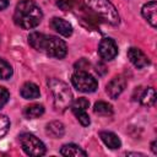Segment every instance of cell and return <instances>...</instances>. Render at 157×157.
<instances>
[{
  "instance_id": "ac0fdd59",
  "label": "cell",
  "mask_w": 157,
  "mask_h": 157,
  "mask_svg": "<svg viewBox=\"0 0 157 157\" xmlns=\"http://www.w3.org/2000/svg\"><path fill=\"white\" fill-rule=\"evenodd\" d=\"M140 102L142 105H147V107H151L155 104L156 102V91L153 87H147L142 94L140 96Z\"/></svg>"
},
{
  "instance_id": "2e32d148",
  "label": "cell",
  "mask_w": 157,
  "mask_h": 157,
  "mask_svg": "<svg viewBox=\"0 0 157 157\" xmlns=\"http://www.w3.org/2000/svg\"><path fill=\"white\" fill-rule=\"evenodd\" d=\"M60 153L63 156H87V152L83 151L80 146L75 144H66L60 148Z\"/></svg>"
},
{
  "instance_id": "5bb4252c",
  "label": "cell",
  "mask_w": 157,
  "mask_h": 157,
  "mask_svg": "<svg viewBox=\"0 0 157 157\" xmlns=\"http://www.w3.org/2000/svg\"><path fill=\"white\" fill-rule=\"evenodd\" d=\"M99 137L104 142V145L108 146L112 150L119 148L121 146V142H120L119 137L114 132H112V131H101L99 132Z\"/></svg>"
},
{
  "instance_id": "cb8c5ba5",
  "label": "cell",
  "mask_w": 157,
  "mask_h": 157,
  "mask_svg": "<svg viewBox=\"0 0 157 157\" xmlns=\"http://www.w3.org/2000/svg\"><path fill=\"white\" fill-rule=\"evenodd\" d=\"M9 6V0H0V10H5Z\"/></svg>"
},
{
  "instance_id": "d6986e66",
  "label": "cell",
  "mask_w": 157,
  "mask_h": 157,
  "mask_svg": "<svg viewBox=\"0 0 157 157\" xmlns=\"http://www.w3.org/2000/svg\"><path fill=\"white\" fill-rule=\"evenodd\" d=\"M93 110L96 114L98 115H104V117H108V115H112L113 114V108L109 103L107 102H103V101H98L94 103V107H93Z\"/></svg>"
},
{
  "instance_id": "ba28073f",
  "label": "cell",
  "mask_w": 157,
  "mask_h": 157,
  "mask_svg": "<svg viewBox=\"0 0 157 157\" xmlns=\"http://www.w3.org/2000/svg\"><path fill=\"white\" fill-rule=\"evenodd\" d=\"M98 54L105 61L113 60L118 54V45L115 40L112 38H103L98 45Z\"/></svg>"
},
{
  "instance_id": "7c38bea8",
  "label": "cell",
  "mask_w": 157,
  "mask_h": 157,
  "mask_svg": "<svg viewBox=\"0 0 157 157\" xmlns=\"http://www.w3.org/2000/svg\"><path fill=\"white\" fill-rule=\"evenodd\" d=\"M156 11H157V2H156V1H150V2L145 4V5L142 6V10H141L142 16L147 20V22H148L153 28L156 27V21H157Z\"/></svg>"
},
{
  "instance_id": "8992f818",
  "label": "cell",
  "mask_w": 157,
  "mask_h": 157,
  "mask_svg": "<svg viewBox=\"0 0 157 157\" xmlns=\"http://www.w3.org/2000/svg\"><path fill=\"white\" fill-rule=\"evenodd\" d=\"M20 142H21L22 150L28 156L38 157L45 153V145L33 134H28V132L22 134L20 136Z\"/></svg>"
},
{
  "instance_id": "8fae6325",
  "label": "cell",
  "mask_w": 157,
  "mask_h": 157,
  "mask_svg": "<svg viewBox=\"0 0 157 157\" xmlns=\"http://www.w3.org/2000/svg\"><path fill=\"white\" fill-rule=\"evenodd\" d=\"M50 26L53 29H55L59 34L64 37H70L72 34V26L69 21L60 18V17H54L50 21Z\"/></svg>"
},
{
  "instance_id": "ffe728a7",
  "label": "cell",
  "mask_w": 157,
  "mask_h": 157,
  "mask_svg": "<svg viewBox=\"0 0 157 157\" xmlns=\"http://www.w3.org/2000/svg\"><path fill=\"white\" fill-rule=\"evenodd\" d=\"M12 76V67L11 65L0 58V78L1 80H6V78H10Z\"/></svg>"
},
{
  "instance_id": "d4e9b609",
  "label": "cell",
  "mask_w": 157,
  "mask_h": 157,
  "mask_svg": "<svg viewBox=\"0 0 157 157\" xmlns=\"http://www.w3.org/2000/svg\"><path fill=\"white\" fill-rule=\"evenodd\" d=\"M151 150H152V152L156 155L157 153V147H156V141H153L152 144H151Z\"/></svg>"
},
{
  "instance_id": "7402d4cb",
  "label": "cell",
  "mask_w": 157,
  "mask_h": 157,
  "mask_svg": "<svg viewBox=\"0 0 157 157\" xmlns=\"http://www.w3.org/2000/svg\"><path fill=\"white\" fill-rule=\"evenodd\" d=\"M9 98H10L9 91H7L5 87H1V86H0V109L7 103Z\"/></svg>"
},
{
  "instance_id": "e0dca14e",
  "label": "cell",
  "mask_w": 157,
  "mask_h": 157,
  "mask_svg": "<svg viewBox=\"0 0 157 157\" xmlns=\"http://www.w3.org/2000/svg\"><path fill=\"white\" fill-rule=\"evenodd\" d=\"M44 113V107L42 104H31L25 107L23 109V115L27 119H34V118H39L40 115H43Z\"/></svg>"
},
{
  "instance_id": "9c48e42d",
  "label": "cell",
  "mask_w": 157,
  "mask_h": 157,
  "mask_svg": "<svg viewBox=\"0 0 157 157\" xmlns=\"http://www.w3.org/2000/svg\"><path fill=\"white\" fill-rule=\"evenodd\" d=\"M125 86H126V80L123 76H115L114 78H112L108 82V85L105 87V91H107V93L110 98L115 99L125 90Z\"/></svg>"
},
{
  "instance_id": "30bf717a",
  "label": "cell",
  "mask_w": 157,
  "mask_h": 157,
  "mask_svg": "<svg viewBox=\"0 0 157 157\" xmlns=\"http://www.w3.org/2000/svg\"><path fill=\"white\" fill-rule=\"evenodd\" d=\"M128 58L131 61V64L137 69H142L150 64L148 58L144 54V52H141L137 48H130L128 50Z\"/></svg>"
},
{
  "instance_id": "52a82bcc",
  "label": "cell",
  "mask_w": 157,
  "mask_h": 157,
  "mask_svg": "<svg viewBox=\"0 0 157 157\" xmlns=\"http://www.w3.org/2000/svg\"><path fill=\"white\" fill-rule=\"evenodd\" d=\"M88 105H90V102L85 97H80L76 101H72V103H71V110H72V113L75 114V117L77 118V120L83 126H88L90 123H91L90 117H88V114L86 112V109L88 108Z\"/></svg>"
},
{
  "instance_id": "603a6c76",
  "label": "cell",
  "mask_w": 157,
  "mask_h": 157,
  "mask_svg": "<svg viewBox=\"0 0 157 157\" xmlns=\"http://www.w3.org/2000/svg\"><path fill=\"white\" fill-rule=\"evenodd\" d=\"M88 66H90V63H87L86 59H81L80 61H77L75 64L76 70H86V69H88Z\"/></svg>"
},
{
  "instance_id": "7a4b0ae2",
  "label": "cell",
  "mask_w": 157,
  "mask_h": 157,
  "mask_svg": "<svg viewBox=\"0 0 157 157\" xmlns=\"http://www.w3.org/2000/svg\"><path fill=\"white\" fill-rule=\"evenodd\" d=\"M43 18L40 7L33 0H22L16 5L13 21L23 29H32L37 27Z\"/></svg>"
},
{
  "instance_id": "44dd1931",
  "label": "cell",
  "mask_w": 157,
  "mask_h": 157,
  "mask_svg": "<svg viewBox=\"0 0 157 157\" xmlns=\"http://www.w3.org/2000/svg\"><path fill=\"white\" fill-rule=\"evenodd\" d=\"M10 129V120L5 114H0V139H2Z\"/></svg>"
},
{
  "instance_id": "277c9868",
  "label": "cell",
  "mask_w": 157,
  "mask_h": 157,
  "mask_svg": "<svg viewBox=\"0 0 157 157\" xmlns=\"http://www.w3.org/2000/svg\"><path fill=\"white\" fill-rule=\"evenodd\" d=\"M48 87L53 94L54 98V107L56 110H65L69 108L72 103V93L69 88V86L58 78H49L48 80Z\"/></svg>"
},
{
  "instance_id": "3957f363",
  "label": "cell",
  "mask_w": 157,
  "mask_h": 157,
  "mask_svg": "<svg viewBox=\"0 0 157 157\" xmlns=\"http://www.w3.org/2000/svg\"><path fill=\"white\" fill-rule=\"evenodd\" d=\"M86 9H90L96 16L101 17L105 22L117 26L120 22L119 13L115 6L109 0H82Z\"/></svg>"
},
{
  "instance_id": "9a60e30c",
  "label": "cell",
  "mask_w": 157,
  "mask_h": 157,
  "mask_svg": "<svg viewBox=\"0 0 157 157\" xmlns=\"http://www.w3.org/2000/svg\"><path fill=\"white\" fill-rule=\"evenodd\" d=\"M39 87L33 82H26L21 87V96L25 99H36L39 97Z\"/></svg>"
},
{
  "instance_id": "4fadbf2b",
  "label": "cell",
  "mask_w": 157,
  "mask_h": 157,
  "mask_svg": "<svg viewBox=\"0 0 157 157\" xmlns=\"http://www.w3.org/2000/svg\"><path fill=\"white\" fill-rule=\"evenodd\" d=\"M45 132H47L50 137H54V139L63 137V135L65 134L64 124H63L61 121H58V120L50 121V123H48L47 126H45Z\"/></svg>"
},
{
  "instance_id": "5b68a950",
  "label": "cell",
  "mask_w": 157,
  "mask_h": 157,
  "mask_svg": "<svg viewBox=\"0 0 157 157\" xmlns=\"http://www.w3.org/2000/svg\"><path fill=\"white\" fill-rule=\"evenodd\" d=\"M71 82L77 91L83 93L94 92L98 87L97 80L86 70H76L71 76Z\"/></svg>"
},
{
  "instance_id": "6da1fadb",
  "label": "cell",
  "mask_w": 157,
  "mask_h": 157,
  "mask_svg": "<svg viewBox=\"0 0 157 157\" xmlns=\"http://www.w3.org/2000/svg\"><path fill=\"white\" fill-rule=\"evenodd\" d=\"M28 43L37 52L44 53L52 58L63 59L67 53L66 43L56 36H48L39 32H32L28 36Z\"/></svg>"
}]
</instances>
